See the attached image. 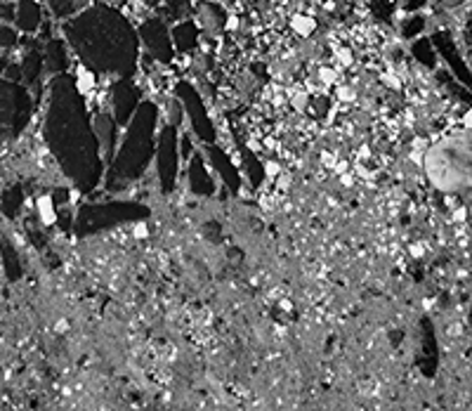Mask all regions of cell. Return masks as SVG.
<instances>
[{
  "instance_id": "6da1fadb",
  "label": "cell",
  "mask_w": 472,
  "mask_h": 411,
  "mask_svg": "<svg viewBox=\"0 0 472 411\" xmlns=\"http://www.w3.org/2000/svg\"><path fill=\"white\" fill-rule=\"evenodd\" d=\"M290 29H293V34L300 36V38H309V36L316 31V22H314V17H309L305 12H295V15L290 17Z\"/></svg>"
},
{
  "instance_id": "7a4b0ae2",
  "label": "cell",
  "mask_w": 472,
  "mask_h": 411,
  "mask_svg": "<svg viewBox=\"0 0 472 411\" xmlns=\"http://www.w3.org/2000/svg\"><path fill=\"white\" fill-rule=\"evenodd\" d=\"M309 102H312V95L307 93V90H302V88H295V90H290L288 93V104L298 111V114H307Z\"/></svg>"
},
{
  "instance_id": "3957f363",
  "label": "cell",
  "mask_w": 472,
  "mask_h": 411,
  "mask_svg": "<svg viewBox=\"0 0 472 411\" xmlns=\"http://www.w3.org/2000/svg\"><path fill=\"white\" fill-rule=\"evenodd\" d=\"M38 210H41V220L43 225H55L57 222V210H55V203H52V199L48 196V194H43V196H38Z\"/></svg>"
},
{
  "instance_id": "277c9868",
  "label": "cell",
  "mask_w": 472,
  "mask_h": 411,
  "mask_svg": "<svg viewBox=\"0 0 472 411\" xmlns=\"http://www.w3.org/2000/svg\"><path fill=\"white\" fill-rule=\"evenodd\" d=\"M76 85H78V90H81L83 95H90L92 90H95V85H97L95 74H92L90 69L78 67V81H76Z\"/></svg>"
},
{
  "instance_id": "5b68a950",
  "label": "cell",
  "mask_w": 472,
  "mask_h": 411,
  "mask_svg": "<svg viewBox=\"0 0 472 411\" xmlns=\"http://www.w3.org/2000/svg\"><path fill=\"white\" fill-rule=\"evenodd\" d=\"M335 100H338L340 104H354L356 90L352 85H338V88H335Z\"/></svg>"
},
{
  "instance_id": "8992f818",
  "label": "cell",
  "mask_w": 472,
  "mask_h": 411,
  "mask_svg": "<svg viewBox=\"0 0 472 411\" xmlns=\"http://www.w3.org/2000/svg\"><path fill=\"white\" fill-rule=\"evenodd\" d=\"M316 78L321 81L326 88L328 85H333L335 81H338V71L335 69H331V67H319V71H316Z\"/></svg>"
},
{
  "instance_id": "52a82bcc",
  "label": "cell",
  "mask_w": 472,
  "mask_h": 411,
  "mask_svg": "<svg viewBox=\"0 0 472 411\" xmlns=\"http://www.w3.org/2000/svg\"><path fill=\"white\" fill-rule=\"evenodd\" d=\"M335 57H338V62L342 67H349V64L354 62V55H352L349 48H335Z\"/></svg>"
},
{
  "instance_id": "ba28073f",
  "label": "cell",
  "mask_w": 472,
  "mask_h": 411,
  "mask_svg": "<svg viewBox=\"0 0 472 411\" xmlns=\"http://www.w3.org/2000/svg\"><path fill=\"white\" fill-rule=\"evenodd\" d=\"M265 173L269 180H274V177H279L283 173V166L279 161H265Z\"/></svg>"
},
{
  "instance_id": "9c48e42d",
  "label": "cell",
  "mask_w": 472,
  "mask_h": 411,
  "mask_svg": "<svg viewBox=\"0 0 472 411\" xmlns=\"http://www.w3.org/2000/svg\"><path fill=\"white\" fill-rule=\"evenodd\" d=\"M335 161H338V154H333V151H321V166L326 170H331Z\"/></svg>"
},
{
  "instance_id": "30bf717a",
  "label": "cell",
  "mask_w": 472,
  "mask_h": 411,
  "mask_svg": "<svg viewBox=\"0 0 472 411\" xmlns=\"http://www.w3.org/2000/svg\"><path fill=\"white\" fill-rule=\"evenodd\" d=\"M382 83L389 85L392 90H401V81H399L397 74H385V76H382Z\"/></svg>"
},
{
  "instance_id": "8fae6325",
  "label": "cell",
  "mask_w": 472,
  "mask_h": 411,
  "mask_svg": "<svg viewBox=\"0 0 472 411\" xmlns=\"http://www.w3.org/2000/svg\"><path fill=\"white\" fill-rule=\"evenodd\" d=\"M333 175H342V173H347L349 170V161H345V159H338L335 163H333Z\"/></svg>"
},
{
  "instance_id": "7c38bea8",
  "label": "cell",
  "mask_w": 472,
  "mask_h": 411,
  "mask_svg": "<svg viewBox=\"0 0 472 411\" xmlns=\"http://www.w3.org/2000/svg\"><path fill=\"white\" fill-rule=\"evenodd\" d=\"M451 220H453V222H465V220H467V208H463V206L453 208V213H451Z\"/></svg>"
},
{
  "instance_id": "4fadbf2b",
  "label": "cell",
  "mask_w": 472,
  "mask_h": 411,
  "mask_svg": "<svg viewBox=\"0 0 472 411\" xmlns=\"http://www.w3.org/2000/svg\"><path fill=\"white\" fill-rule=\"evenodd\" d=\"M408 255H411V258H422V255H425V246H422V243H411V246H408Z\"/></svg>"
},
{
  "instance_id": "5bb4252c",
  "label": "cell",
  "mask_w": 472,
  "mask_h": 411,
  "mask_svg": "<svg viewBox=\"0 0 472 411\" xmlns=\"http://www.w3.org/2000/svg\"><path fill=\"white\" fill-rule=\"evenodd\" d=\"M147 234H149V229H147V225L144 222H137L133 229V236L135 239H147Z\"/></svg>"
},
{
  "instance_id": "9a60e30c",
  "label": "cell",
  "mask_w": 472,
  "mask_h": 411,
  "mask_svg": "<svg viewBox=\"0 0 472 411\" xmlns=\"http://www.w3.org/2000/svg\"><path fill=\"white\" fill-rule=\"evenodd\" d=\"M463 126L467 128V130H472V107L463 114Z\"/></svg>"
},
{
  "instance_id": "2e32d148",
  "label": "cell",
  "mask_w": 472,
  "mask_h": 411,
  "mask_svg": "<svg viewBox=\"0 0 472 411\" xmlns=\"http://www.w3.org/2000/svg\"><path fill=\"white\" fill-rule=\"evenodd\" d=\"M359 159H361V161L371 159V149H368V144H364V147H361V149H359Z\"/></svg>"
},
{
  "instance_id": "e0dca14e",
  "label": "cell",
  "mask_w": 472,
  "mask_h": 411,
  "mask_svg": "<svg viewBox=\"0 0 472 411\" xmlns=\"http://www.w3.org/2000/svg\"><path fill=\"white\" fill-rule=\"evenodd\" d=\"M234 29H239V19L229 17V19H227V31H234Z\"/></svg>"
},
{
  "instance_id": "ac0fdd59",
  "label": "cell",
  "mask_w": 472,
  "mask_h": 411,
  "mask_svg": "<svg viewBox=\"0 0 472 411\" xmlns=\"http://www.w3.org/2000/svg\"><path fill=\"white\" fill-rule=\"evenodd\" d=\"M265 147H267V149H276V147H279V142H276L274 137H265Z\"/></svg>"
},
{
  "instance_id": "d6986e66",
  "label": "cell",
  "mask_w": 472,
  "mask_h": 411,
  "mask_svg": "<svg viewBox=\"0 0 472 411\" xmlns=\"http://www.w3.org/2000/svg\"><path fill=\"white\" fill-rule=\"evenodd\" d=\"M279 305H281V310H293V305H290L288 300H281Z\"/></svg>"
},
{
  "instance_id": "ffe728a7",
  "label": "cell",
  "mask_w": 472,
  "mask_h": 411,
  "mask_svg": "<svg viewBox=\"0 0 472 411\" xmlns=\"http://www.w3.org/2000/svg\"><path fill=\"white\" fill-rule=\"evenodd\" d=\"M57 331H67V321H57Z\"/></svg>"
},
{
  "instance_id": "44dd1931",
  "label": "cell",
  "mask_w": 472,
  "mask_h": 411,
  "mask_svg": "<svg viewBox=\"0 0 472 411\" xmlns=\"http://www.w3.org/2000/svg\"><path fill=\"white\" fill-rule=\"evenodd\" d=\"M359 3H364V5H368V3H375V0H359Z\"/></svg>"
}]
</instances>
